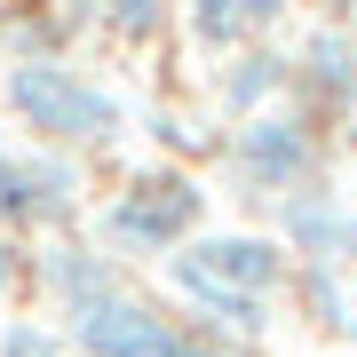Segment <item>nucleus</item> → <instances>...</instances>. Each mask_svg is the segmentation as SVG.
Listing matches in <instances>:
<instances>
[{"label": "nucleus", "mask_w": 357, "mask_h": 357, "mask_svg": "<svg viewBox=\"0 0 357 357\" xmlns=\"http://www.w3.org/2000/svg\"><path fill=\"white\" fill-rule=\"evenodd\" d=\"M294 88L318 103V112H357V24H349V16H333V24H318L302 40Z\"/></svg>", "instance_id": "nucleus-9"}, {"label": "nucleus", "mask_w": 357, "mask_h": 357, "mask_svg": "<svg viewBox=\"0 0 357 357\" xmlns=\"http://www.w3.org/2000/svg\"><path fill=\"white\" fill-rule=\"evenodd\" d=\"M16 270H24V262H16V246H8V230H0V294L16 286Z\"/></svg>", "instance_id": "nucleus-16"}, {"label": "nucleus", "mask_w": 357, "mask_h": 357, "mask_svg": "<svg viewBox=\"0 0 357 357\" xmlns=\"http://www.w3.org/2000/svg\"><path fill=\"white\" fill-rule=\"evenodd\" d=\"M342 333H349V342H357V310H349V326H342Z\"/></svg>", "instance_id": "nucleus-18"}, {"label": "nucleus", "mask_w": 357, "mask_h": 357, "mask_svg": "<svg viewBox=\"0 0 357 357\" xmlns=\"http://www.w3.org/2000/svg\"><path fill=\"white\" fill-rule=\"evenodd\" d=\"M206 191L183 167H143L128 175V191L103 206V255L112 262H167L183 238H199Z\"/></svg>", "instance_id": "nucleus-3"}, {"label": "nucleus", "mask_w": 357, "mask_h": 357, "mask_svg": "<svg viewBox=\"0 0 357 357\" xmlns=\"http://www.w3.org/2000/svg\"><path fill=\"white\" fill-rule=\"evenodd\" d=\"M278 238H286V255H302L318 270H357V206L326 183H302V191L278 199Z\"/></svg>", "instance_id": "nucleus-6"}, {"label": "nucleus", "mask_w": 357, "mask_h": 357, "mask_svg": "<svg viewBox=\"0 0 357 357\" xmlns=\"http://www.w3.org/2000/svg\"><path fill=\"white\" fill-rule=\"evenodd\" d=\"M278 96H294V56L262 48V40H246V48L215 72V103H222L230 119H255V112H270Z\"/></svg>", "instance_id": "nucleus-10"}, {"label": "nucleus", "mask_w": 357, "mask_h": 357, "mask_svg": "<svg viewBox=\"0 0 357 357\" xmlns=\"http://www.w3.org/2000/svg\"><path fill=\"white\" fill-rule=\"evenodd\" d=\"M175 16H183V32H191V48H206V56H238L246 40H255V16H246L238 0H175Z\"/></svg>", "instance_id": "nucleus-12"}, {"label": "nucleus", "mask_w": 357, "mask_h": 357, "mask_svg": "<svg viewBox=\"0 0 357 357\" xmlns=\"http://www.w3.org/2000/svg\"><path fill=\"white\" fill-rule=\"evenodd\" d=\"M0 103H8V119L32 143H48V151H88V143H112L128 128V103L103 88L96 72L64 64V56H24V64H8L0 72Z\"/></svg>", "instance_id": "nucleus-1"}, {"label": "nucleus", "mask_w": 357, "mask_h": 357, "mask_svg": "<svg viewBox=\"0 0 357 357\" xmlns=\"http://www.w3.org/2000/svg\"><path fill=\"white\" fill-rule=\"evenodd\" d=\"M64 318H72V349H88V357H246L230 333L191 326L183 310L135 294L128 278H119L112 294H96V302L64 310Z\"/></svg>", "instance_id": "nucleus-2"}, {"label": "nucleus", "mask_w": 357, "mask_h": 357, "mask_svg": "<svg viewBox=\"0 0 357 357\" xmlns=\"http://www.w3.org/2000/svg\"><path fill=\"white\" fill-rule=\"evenodd\" d=\"M167 294H175V310L191 326L206 333H230V342H255V333L270 326V294H246V286H222V278H206L199 262H183V255H167Z\"/></svg>", "instance_id": "nucleus-8"}, {"label": "nucleus", "mask_w": 357, "mask_h": 357, "mask_svg": "<svg viewBox=\"0 0 357 357\" xmlns=\"http://www.w3.org/2000/svg\"><path fill=\"white\" fill-rule=\"evenodd\" d=\"M96 16L119 40H159L167 24H175V0H96Z\"/></svg>", "instance_id": "nucleus-13"}, {"label": "nucleus", "mask_w": 357, "mask_h": 357, "mask_svg": "<svg viewBox=\"0 0 357 357\" xmlns=\"http://www.w3.org/2000/svg\"><path fill=\"white\" fill-rule=\"evenodd\" d=\"M79 215V167L64 151H8L0 143V230H64Z\"/></svg>", "instance_id": "nucleus-5"}, {"label": "nucleus", "mask_w": 357, "mask_h": 357, "mask_svg": "<svg viewBox=\"0 0 357 357\" xmlns=\"http://www.w3.org/2000/svg\"><path fill=\"white\" fill-rule=\"evenodd\" d=\"M238 8H246V16H255V32H270V24H278V16L294 8V0H238Z\"/></svg>", "instance_id": "nucleus-15"}, {"label": "nucleus", "mask_w": 357, "mask_h": 357, "mask_svg": "<svg viewBox=\"0 0 357 357\" xmlns=\"http://www.w3.org/2000/svg\"><path fill=\"white\" fill-rule=\"evenodd\" d=\"M175 255L199 262L206 278H222V286H246V294H278L294 278L286 238H262V230H199V238H183Z\"/></svg>", "instance_id": "nucleus-7"}, {"label": "nucleus", "mask_w": 357, "mask_h": 357, "mask_svg": "<svg viewBox=\"0 0 357 357\" xmlns=\"http://www.w3.org/2000/svg\"><path fill=\"white\" fill-rule=\"evenodd\" d=\"M40 278H48V294H56L64 310H79V302H96V294H112V286H119V262L103 255V246L56 238L48 255H40Z\"/></svg>", "instance_id": "nucleus-11"}, {"label": "nucleus", "mask_w": 357, "mask_h": 357, "mask_svg": "<svg viewBox=\"0 0 357 357\" xmlns=\"http://www.w3.org/2000/svg\"><path fill=\"white\" fill-rule=\"evenodd\" d=\"M0 357H64V342H56L48 326L16 318V326H0Z\"/></svg>", "instance_id": "nucleus-14"}, {"label": "nucleus", "mask_w": 357, "mask_h": 357, "mask_svg": "<svg viewBox=\"0 0 357 357\" xmlns=\"http://www.w3.org/2000/svg\"><path fill=\"white\" fill-rule=\"evenodd\" d=\"M222 167H230V183H238L246 199H286V191H302V183H326V135H318L310 112H278V103H270V112L230 128Z\"/></svg>", "instance_id": "nucleus-4"}, {"label": "nucleus", "mask_w": 357, "mask_h": 357, "mask_svg": "<svg viewBox=\"0 0 357 357\" xmlns=\"http://www.w3.org/2000/svg\"><path fill=\"white\" fill-rule=\"evenodd\" d=\"M333 8H342V16H357V0H333Z\"/></svg>", "instance_id": "nucleus-17"}]
</instances>
